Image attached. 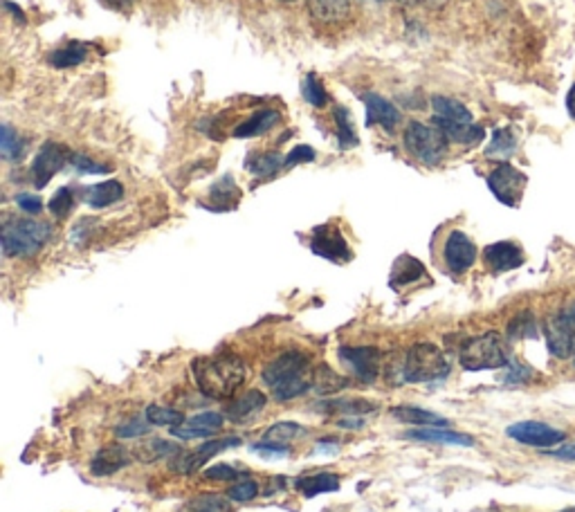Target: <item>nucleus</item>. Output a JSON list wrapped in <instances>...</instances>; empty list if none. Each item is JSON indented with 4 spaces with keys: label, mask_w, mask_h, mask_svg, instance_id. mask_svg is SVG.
I'll return each instance as SVG.
<instances>
[{
    "label": "nucleus",
    "mask_w": 575,
    "mask_h": 512,
    "mask_svg": "<svg viewBox=\"0 0 575 512\" xmlns=\"http://www.w3.org/2000/svg\"><path fill=\"white\" fill-rule=\"evenodd\" d=\"M562 512H575V508H567V510H562Z\"/></svg>",
    "instance_id": "59"
},
{
    "label": "nucleus",
    "mask_w": 575,
    "mask_h": 512,
    "mask_svg": "<svg viewBox=\"0 0 575 512\" xmlns=\"http://www.w3.org/2000/svg\"><path fill=\"white\" fill-rule=\"evenodd\" d=\"M443 261L452 275H463V272H468L477 261L475 241H472L466 232H461V229L450 232L443 247Z\"/></svg>",
    "instance_id": "13"
},
{
    "label": "nucleus",
    "mask_w": 575,
    "mask_h": 512,
    "mask_svg": "<svg viewBox=\"0 0 575 512\" xmlns=\"http://www.w3.org/2000/svg\"><path fill=\"white\" fill-rule=\"evenodd\" d=\"M209 198H211V209L227 211V209H232L234 205H236L238 198H241V191H238V187H236V182L232 180V175H223V178H220L218 182L211 187Z\"/></svg>",
    "instance_id": "29"
},
{
    "label": "nucleus",
    "mask_w": 575,
    "mask_h": 512,
    "mask_svg": "<svg viewBox=\"0 0 575 512\" xmlns=\"http://www.w3.org/2000/svg\"><path fill=\"white\" fill-rule=\"evenodd\" d=\"M122 198L124 187L117 180H106V182L93 184V187H88L84 191V200L88 202L93 209H104V207L115 205V202L122 200Z\"/></svg>",
    "instance_id": "24"
},
{
    "label": "nucleus",
    "mask_w": 575,
    "mask_h": 512,
    "mask_svg": "<svg viewBox=\"0 0 575 512\" xmlns=\"http://www.w3.org/2000/svg\"><path fill=\"white\" fill-rule=\"evenodd\" d=\"M50 238H52V228L43 220L12 219L3 225L5 256H34L43 250Z\"/></svg>",
    "instance_id": "4"
},
{
    "label": "nucleus",
    "mask_w": 575,
    "mask_h": 512,
    "mask_svg": "<svg viewBox=\"0 0 575 512\" xmlns=\"http://www.w3.org/2000/svg\"><path fill=\"white\" fill-rule=\"evenodd\" d=\"M339 450V445L335 442V438H321L320 442H317V451H324V454H335V451Z\"/></svg>",
    "instance_id": "54"
},
{
    "label": "nucleus",
    "mask_w": 575,
    "mask_h": 512,
    "mask_svg": "<svg viewBox=\"0 0 575 512\" xmlns=\"http://www.w3.org/2000/svg\"><path fill=\"white\" fill-rule=\"evenodd\" d=\"M0 151L7 160H18L23 155V142L18 137V133H14V128L9 124L3 126V140H0Z\"/></svg>",
    "instance_id": "44"
},
{
    "label": "nucleus",
    "mask_w": 575,
    "mask_h": 512,
    "mask_svg": "<svg viewBox=\"0 0 575 512\" xmlns=\"http://www.w3.org/2000/svg\"><path fill=\"white\" fill-rule=\"evenodd\" d=\"M311 250L317 256L329 258L333 263H348L353 258V252L348 247V241L344 238L342 229L330 223L315 228L311 238Z\"/></svg>",
    "instance_id": "10"
},
{
    "label": "nucleus",
    "mask_w": 575,
    "mask_h": 512,
    "mask_svg": "<svg viewBox=\"0 0 575 512\" xmlns=\"http://www.w3.org/2000/svg\"><path fill=\"white\" fill-rule=\"evenodd\" d=\"M311 358L301 350H286L264 368V382L282 403L301 398L312 389Z\"/></svg>",
    "instance_id": "2"
},
{
    "label": "nucleus",
    "mask_w": 575,
    "mask_h": 512,
    "mask_svg": "<svg viewBox=\"0 0 575 512\" xmlns=\"http://www.w3.org/2000/svg\"><path fill=\"white\" fill-rule=\"evenodd\" d=\"M505 433H508L513 441L522 442V445L540 447V450H551V447L560 445V442L567 438V433H564L562 429H555L540 421L513 423V425L505 429Z\"/></svg>",
    "instance_id": "9"
},
{
    "label": "nucleus",
    "mask_w": 575,
    "mask_h": 512,
    "mask_svg": "<svg viewBox=\"0 0 575 512\" xmlns=\"http://www.w3.org/2000/svg\"><path fill=\"white\" fill-rule=\"evenodd\" d=\"M320 405L324 414H342V416H365L378 409V405L366 403V400H324Z\"/></svg>",
    "instance_id": "31"
},
{
    "label": "nucleus",
    "mask_w": 575,
    "mask_h": 512,
    "mask_svg": "<svg viewBox=\"0 0 575 512\" xmlns=\"http://www.w3.org/2000/svg\"><path fill=\"white\" fill-rule=\"evenodd\" d=\"M265 403H268V398H265L259 389L247 391V394H243L241 398H236L232 405H229L227 418L229 421L238 423V425H243L247 418L256 416V414L265 407Z\"/></svg>",
    "instance_id": "23"
},
{
    "label": "nucleus",
    "mask_w": 575,
    "mask_h": 512,
    "mask_svg": "<svg viewBox=\"0 0 575 512\" xmlns=\"http://www.w3.org/2000/svg\"><path fill=\"white\" fill-rule=\"evenodd\" d=\"M227 497L234 501V504H247V501L259 497V483L252 481V479H243V481L234 483V486L229 488Z\"/></svg>",
    "instance_id": "43"
},
{
    "label": "nucleus",
    "mask_w": 575,
    "mask_h": 512,
    "mask_svg": "<svg viewBox=\"0 0 575 512\" xmlns=\"http://www.w3.org/2000/svg\"><path fill=\"white\" fill-rule=\"evenodd\" d=\"M450 140L439 126H427L422 122H412L404 128V146L413 158L425 164H439L448 151Z\"/></svg>",
    "instance_id": "6"
},
{
    "label": "nucleus",
    "mask_w": 575,
    "mask_h": 512,
    "mask_svg": "<svg viewBox=\"0 0 575 512\" xmlns=\"http://www.w3.org/2000/svg\"><path fill=\"white\" fill-rule=\"evenodd\" d=\"M315 158H317V154L312 146L299 144V146H294V149L286 155V167L290 169V167H297V164H303V163H312Z\"/></svg>",
    "instance_id": "47"
},
{
    "label": "nucleus",
    "mask_w": 575,
    "mask_h": 512,
    "mask_svg": "<svg viewBox=\"0 0 575 512\" xmlns=\"http://www.w3.org/2000/svg\"><path fill=\"white\" fill-rule=\"evenodd\" d=\"M347 385H348L347 377L338 376L329 364L317 367L315 371H312V389H317L320 394H335V391L347 389Z\"/></svg>",
    "instance_id": "33"
},
{
    "label": "nucleus",
    "mask_w": 575,
    "mask_h": 512,
    "mask_svg": "<svg viewBox=\"0 0 575 512\" xmlns=\"http://www.w3.org/2000/svg\"><path fill=\"white\" fill-rule=\"evenodd\" d=\"M335 124H338V133H339V149L348 151V149H356L360 144L356 135V128H353L351 122V115H348L347 108H335L333 113Z\"/></svg>",
    "instance_id": "38"
},
{
    "label": "nucleus",
    "mask_w": 575,
    "mask_h": 512,
    "mask_svg": "<svg viewBox=\"0 0 575 512\" xmlns=\"http://www.w3.org/2000/svg\"><path fill=\"white\" fill-rule=\"evenodd\" d=\"M178 454H182L181 445H176L173 441H164V438H153V441L146 442L140 450L142 461H158V459H176Z\"/></svg>",
    "instance_id": "37"
},
{
    "label": "nucleus",
    "mask_w": 575,
    "mask_h": 512,
    "mask_svg": "<svg viewBox=\"0 0 575 512\" xmlns=\"http://www.w3.org/2000/svg\"><path fill=\"white\" fill-rule=\"evenodd\" d=\"M425 276V267L418 258L403 255L394 263V272H391V288H403V285H412L413 281Z\"/></svg>",
    "instance_id": "27"
},
{
    "label": "nucleus",
    "mask_w": 575,
    "mask_h": 512,
    "mask_svg": "<svg viewBox=\"0 0 575 512\" xmlns=\"http://www.w3.org/2000/svg\"><path fill=\"white\" fill-rule=\"evenodd\" d=\"M86 57H88V45L84 43H68L66 48H59L54 50L52 54H50V63H52L54 68H75V66H81V63L86 61Z\"/></svg>",
    "instance_id": "32"
},
{
    "label": "nucleus",
    "mask_w": 575,
    "mask_h": 512,
    "mask_svg": "<svg viewBox=\"0 0 575 512\" xmlns=\"http://www.w3.org/2000/svg\"><path fill=\"white\" fill-rule=\"evenodd\" d=\"M567 110H569V115H571V117L575 119V84L569 88V92H567Z\"/></svg>",
    "instance_id": "57"
},
{
    "label": "nucleus",
    "mask_w": 575,
    "mask_h": 512,
    "mask_svg": "<svg viewBox=\"0 0 575 512\" xmlns=\"http://www.w3.org/2000/svg\"><path fill=\"white\" fill-rule=\"evenodd\" d=\"M70 164L75 167L79 173H108L110 167H106V164H97L95 160L86 158V155H70Z\"/></svg>",
    "instance_id": "48"
},
{
    "label": "nucleus",
    "mask_w": 575,
    "mask_h": 512,
    "mask_svg": "<svg viewBox=\"0 0 575 512\" xmlns=\"http://www.w3.org/2000/svg\"><path fill=\"white\" fill-rule=\"evenodd\" d=\"M246 167L250 173L259 175V178H270V175L277 173L279 169L286 167V158H282L279 154H255L250 155Z\"/></svg>",
    "instance_id": "34"
},
{
    "label": "nucleus",
    "mask_w": 575,
    "mask_h": 512,
    "mask_svg": "<svg viewBox=\"0 0 575 512\" xmlns=\"http://www.w3.org/2000/svg\"><path fill=\"white\" fill-rule=\"evenodd\" d=\"M153 427L151 423H144V421H131V423H124V425L117 427V438H126V441H133V438H140V436H146L149 433V429Z\"/></svg>",
    "instance_id": "46"
},
{
    "label": "nucleus",
    "mask_w": 575,
    "mask_h": 512,
    "mask_svg": "<svg viewBox=\"0 0 575 512\" xmlns=\"http://www.w3.org/2000/svg\"><path fill=\"white\" fill-rule=\"evenodd\" d=\"M16 205L21 207L25 214H41V209H43V202H41V198L34 196V193H18Z\"/></svg>",
    "instance_id": "51"
},
{
    "label": "nucleus",
    "mask_w": 575,
    "mask_h": 512,
    "mask_svg": "<svg viewBox=\"0 0 575 512\" xmlns=\"http://www.w3.org/2000/svg\"><path fill=\"white\" fill-rule=\"evenodd\" d=\"M546 346L551 355L560 359L573 358L575 353V333L560 320V315H553L546 321Z\"/></svg>",
    "instance_id": "18"
},
{
    "label": "nucleus",
    "mask_w": 575,
    "mask_h": 512,
    "mask_svg": "<svg viewBox=\"0 0 575 512\" xmlns=\"http://www.w3.org/2000/svg\"><path fill=\"white\" fill-rule=\"evenodd\" d=\"M225 425L223 414L216 412H205L198 414V416L190 418L182 425L172 427V436L181 438V441H193V438H211L220 432Z\"/></svg>",
    "instance_id": "14"
},
{
    "label": "nucleus",
    "mask_w": 575,
    "mask_h": 512,
    "mask_svg": "<svg viewBox=\"0 0 575 512\" xmlns=\"http://www.w3.org/2000/svg\"><path fill=\"white\" fill-rule=\"evenodd\" d=\"M187 512H232V499L216 492L198 495L187 504Z\"/></svg>",
    "instance_id": "35"
},
{
    "label": "nucleus",
    "mask_w": 575,
    "mask_h": 512,
    "mask_svg": "<svg viewBox=\"0 0 575 512\" xmlns=\"http://www.w3.org/2000/svg\"><path fill=\"white\" fill-rule=\"evenodd\" d=\"M431 124L439 126L450 142H457V144H477V142H483V137H486V131L479 124H454L441 117L431 119Z\"/></svg>",
    "instance_id": "22"
},
{
    "label": "nucleus",
    "mask_w": 575,
    "mask_h": 512,
    "mask_svg": "<svg viewBox=\"0 0 575 512\" xmlns=\"http://www.w3.org/2000/svg\"><path fill=\"white\" fill-rule=\"evenodd\" d=\"M198 391L211 400H227L246 382V362L234 353L202 355L191 362Z\"/></svg>",
    "instance_id": "1"
},
{
    "label": "nucleus",
    "mask_w": 575,
    "mask_h": 512,
    "mask_svg": "<svg viewBox=\"0 0 575 512\" xmlns=\"http://www.w3.org/2000/svg\"><path fill=\"white\" fill-rule=\"evenodd\" d=\"M252 451L268 456V459H286V456L290 454V447L264 441V442H256V445H252Z\"/></svg>",
    "instance_id": "49"
},
{
    "label": "nucleus",
    "mask_w": 575,
    "mask_h": 512,
    "mask_svg": "<svg viewBox=\"0 0 575 512\" xmlns=\"http://www.w3.org/2000/svg\"><path fill=\"white\" fill-rule=\"evenodd\" d=\"M241 445V438L238 436H223V438H211V441L202 442L198 450L193 451H182L176 456V461L172 463V468L181 474H193L200 468H205V463L209 459H214L220 451L229 450V447Z\"/></svg>",
    "instance_id": "11"
},
{
    "label": "nucleus",
    "mask_w": 575,
    "mask_h": 512,
    "mask_svg": "<svg viewBox=\"0 0 575 512\" xmlns=\"http://www.w3.org/2000/svg\"><path fill=\"white\" fill-rule=\"evenodd\" d=\"M301 95H303V99H306L311 106H315V108H324L326 99H329V97H326L324 84H321V81L317 79L312 72L311 75H306V79H303Z\"/></svg>",
    "instance_id": "41"
},
{
    "label": "nucleus",
    "mask_w": 575,
    "mask_h": 512,
    "mask_svg": "<svg viewBox=\"0 0 575 512\" xmlns=\"http://www.w3.org/2000/svg\"><path fill=\"white\" fill-rule=\"evenodd\" d=\"M558 315H560V320H562L564 324H567L569 329H571L575 333V302L569 303V306H564L562 311L558 312Z\"/></svg>",
    "instance_id": "53"
},
{
    "label": "nucleus",
    "mask_w": 575,
    "mask_h": 512,
    "mask_svg": "<svg viewBox=\"0 0 575 512\" xmlns=\"http://www.w3.org/2000/svg\"><path fill=\"white\" fill-rule=\"evenodd\" d=\"M431 108H434L436 117L448 119V122L454 124H475L472 119V113L468 110V106H463L461 101L450 99V97H431Z\"/></svg>",
    "instance_id": "28"
},
{
    "label": "nucleus",
    "mask_w": 575,
    "mask_h": 512,
    "mask_svg": "<svg viewBox=\"0 0 575 512\" xmlns=\"http://www.w3.org/2000/svg\"><path fill=\"white\" fill-rule=\"evenodd\" d=\"M311 16L320 23H339L351 14V0H308Z\"/></svg>",
    "instance_id": "25"
},
{
    "label": "nucleus",
    "mask_w": 575,
    "mask_h": 512,
    "mask_svg": "<svg viewBox=\"0 0 575 512\" xmlns=\"http://www.w3.org/2000/svg\"><path fill=\"white\" fill-rule=\"evenodd\" d=\"M68 160H70V154H68L66 146L57 144V142H45L39 149V154H36L34 163H32V184H34L36 189L48 187V182L54 178V173H59Z\"/></svg>",
    "instance_id": "12"
},
{
    "label": "nucleus",
    "mask_w": 575,
    "mask_h": 512,
    "mask_svg": "<svg viewBox=\"0 0 575 512\" xmlns=\"http://www.w3.org/2000/svg\"><path fill=\"white\" fill-rule=\"evenodd\" d=\"M338 427L339 429H362V427H365V421H362V416H356L353 421H351V418H344L342 416L338 421Z\"/></svg>",
    "instance_id": "55"
},
{
    "label": "nucleus",
    "mask_w": 575,
    "mask_h": 512,
    "mask_svg": "<svg viewBox=\"0 0 575 512\" xmlns=\"http://www.w3.org/2000/svg\"><path fill=\"white\" fill-rule=\"evenodd\" d=\"M146 423H151L153 427H178L185 423V416L182 412H176V409L162 407V405H149L144 412Z\"/></svg>",
    "instance_id": "36"
},
{
    "label": "nucleus",
    "mask_w": 575,
    "mask_h": 512,
    "mask_svg": "<svg viewBox=\"0 0 575 512\" xmlns=\"http://www.w3.org/2000/svg\"><path fill=\"white\" fill-rule=\"evenodd\" d=\"M339 359L365 385H374L380 376V349L376 346H339Z\"/></svg>",
    "instance_id": "8"
},
{
    "label": "nucleus",
    "mask_w": 575,
    "mask_h": 512,
    "mask_svg": "<svg viewBox=\"0 0 575 512\" xmlns=\"http://www.w3.org/2000/svg\"><path fill=\"white\" fill-rule=\"evenodd\" d=\"M483 261L492 272H510L524 265V252L517 243L499 241L483 250Z\"/></svg>",
    "instance_id": "15"
},
{
    "label": "nucleus",
    "mask_w": 575,
    "mask_h": 512,
    "mask_svg": "<svg viewBox=\"0 0 575 512\" xmlns=\"http://www.w3.org/2000/svg\"><path fill=\"white\" fill-rule=\"evenodd\" d=\"M282 3H297V0H282Z\"/></svg>",
    "instance_id": "58"
},
{
    "label": "nucleus",
    "mask_w": 575,
    "mask_h": 512,
    "mask_svg": "<svg viewBox=\"0 0 575 512\" xmlns=\"http://www.w3.org/2000/svg\"><path fill=\"white\" fill-rule=\"evenodd\" d=\"M573 364H575V353H573Z\"/></svg>",
    "instance_id": "60"
},
{
    "label": "nucleus",
    "mask_w": 575,
    "mask_h": 512,
    "mask_svg": "<svg viewBox=\"0 0 575 512\" xmlns=\"http://www.w3.org/2000/svg\"><path fill=\"white\" fill-rule=\"evenodd\" d=\"M202 474H205V479H209V481H236L238 477H246V474L238 472L236 468H232V465L227 463L211 465V468H207Z\"/></svg>",
    "instance_id": "45"
},
{
    "label": "nucleus",
    "mask_w": 575,
    "mask_h": 512,
    "mask_svg": "<svg viewBox=\"0 0 575 512\" xmlns=\"http://www.w3.org/2000/svg\"><path fill=\"white\" fill-rule=\"evenodd\" d=\"M299 433H306V429L299 425V423L279 421L264 433V441L265 442H277V445H288V442L294 441Z\"/></svg>",
    "instance_id": "39"
},
{
    "label": "nucleus",
    "mask_w": 575,
    "mask_h": 512,
    "mask_svg": "<svg viewBox=\"0 0 575 512\" xmlns=\"http://www.w3.org/2000/svg\"><path fill=\"white\" fill-rule=\"evenodd\" d=\"M279 122H282V115H279V110H274V108L259 110L255 117H250V119H246L243 124H238V126L234 128V135L236 137H259V135H264V133H268L270 128L277 126Z\"/></svg>",
    "instance_id": "26"
},
{
    "label": "nucleus",
    "mask_w": 575,
    "mask_h": 512,
    "mask_svg": "<svg viewBox=\"0 0 575 512\" xmlns=\"http://www.w3.org/2000/svg\"><path fill=\"white\" fill-rule=\"evenodd\" d=\"M407 441H418V442H441V445H459V447H472L475 445V438L468 436V433L450 432L445 427H421V429H409L404 432Z\"/></svg>",
    "instance_id": "19"
},
{
    "label": "nucleus",
    "mask_w": 575,
    "mask_h": 512,
    "mask_svg": "<svg viewBox=\"0 0 575 512\" xmlns=\"http://www.w3.org/2000/svg\"><path fill=\"white\" fill-rule=\"evenodd\" d=\"M126 465H131V451H126V447L122 445H106L90 461V472L93 477H113L119 470H124Z\"/></svg>",
    "instance_id": "16"
},
{
    "label": "nucleus",
    "mask_w": 575,
    "mask_h": 512,
    "mask_svg": "<svg viewBox=\"0 0 575 512\" xmlns=\"http://www.w3.org/2000/svg\"><path fill=\"white\" fill-rule=\"evenodd\" d=\"M537 335V326H535V317H533L531 311H524L519 315H515L508 324V338L510 340H526V338H535Z\"/></svg>",
    "instance_id": "40"
},
{
    "label": "nucleus",
    "mask_w": 575,
    "mask_h": 512,
    "mask_svg": "<svg viewBox=\"0 0 575 512\" xmlns=\"http://www.w3.org/2000/svg\"><path fill=\"white\" fill-rule=\"evenodd\" d=\"M544 454L558 461H575V441L564 442V445L555 447V450H544Z\"/></svg>",
    "instance_id": "52"
},
{
    "label": "nucleus",
    "mask_w": 575,
    "mask_h": 512,
    "mask_svg": "<svg viewBox=\"0 0 575 512\" xmlns=\"http://www.w3.org/2000/svg\"><path fill=\"white\" fill-rule=\"evenodd\" d=\"M104 3L108 5V7L117 9V12H128V9H131L133 5L137 3V0H104Z\"/></svg>",
    "instance_id": "56"
},
{
    "label": "nucleus",
    "mask_w": 575,
    "mask_h": 512,
    "mask_svg": "<svg viewBox=\"0 0 575 512\" xmlns=\"http://www.w3.org/2000/svg\"><path fill=\"white\" fill-rule=\"evenodd\" d=\"M75 209V191L70 187H61L50 200V211L54 219H66Z\"/></svg>",
    "instance_id": "42"
},
{
    "label": "nucleus",
    "mask_w": 575,
    "mask_h": 512,
    "mask_svg": "<svg viewBox=\"0 0 575 512\" xmlns=\"http://www.w3.org/2000/svg\"><path fill=\"white\" fill-rule=\"evenodd\" d=\"M362 99H365L366 106V122L378 124L386 133H394L400 119H403L400 117V110L389 99L376 95V92H366V95H362Z\"/></svg>",
    "instance_id": "17"
},
{
    "label": "nucleus",
    "mask_w": 575,
    "mask_h": 512,
    "mask_svg": "<svg viewBox=\"0 0 575 512\" xmlns=\"http://www.w3.org/2000/svg\"><path fill=\"white\" fill-rule=\"evenodd\" d=\"M526 184V173H522L510 163H499L487 175V187H490L492 196L504 202L505 207H517L522 202Z\"/></svg>",
    "instance_id": "7"
},
{
    "label": "nucleus",
    "mask_w": 575,
    "mask_h": 512,
    "mask_svg": "<svg viewBox=\"0 0 575 512\" xmlns=\"http://www.w3.org/2000/svg\"><path fill=\"white\" fill-rule=\"evenodd\" d=\"M391 416L403 425H416V427H448V421L443 416L427 409L413 407V405H400V407L391 409Z\"/></svg>",
    "instance_id": "21"
},
{
    "label": "nucleus",
    "mask_w": 575,
    "mask_h": 512,
    "mask_svg": "<svg viewBox=\"0 0 575 512\" xmlns=\"http://www.w3.org/2000/svg\"><path fill=\"white\" fill-rule=\"evenodd\" d=\"M459 359L466 371H495V368H504L510 364L504 340L495 330L468 340L461 346Z\"/></svg>",
    "instance_id": "5"
},
{
    "label": "nucleus",
    "mask_w": 575,
    "mask_h": 512,
    "mask_svg": "<svg viewBox=\"0 0 575 512\" xmlns=\"http://www.w3.org/2000/svg\"><path fill=\"white\" fill-rule=\"evenodd\" d=\"M515 151H517V137H515V133L510 128H496L486 149V158L505 163Z\"/></svg>",
    "instance_id": "30"
},
{
    "label": "nucleus",
    "mask_w": 575,
    "mask_h": 512,
    "mask_svg": "<svg viewBox=\"0 0 575 512\" xmlns=\"http://www.w3.org/2000/svg\"><path fill=\"white\" fill-rule=\"evenodd\" d=\"M450 368H452V364H450L448 355L436 344L422 341V344L412 346L407 350L398 371L403 376V382L418 385V382L445 380L450 376Z\"/></svg>",
    "instance_id": "3"
},
{
    "label": "nucleus",
    "mask_w": 575,
    "mask_h": 512,
    "mask_svg": "<svg viewBox=\"0 0 575 512\" xmlns=\"http://www.w3.org/2000/svg\"><path fill=\"white\" fill-rule=\"evenodd\" d=\"M342 481H339L338 474L333 472H317V474H301V477L294 479V488L299 490V495L312 499L317 495H329V492H338Z\"/></svg>",
    "instance_id": "20"
},
{
    "label": "nucleus",
    "mask_w": 575,
    "mask_h": 512,
    "mask_svg": "<svg viewBox=\"0 0 575 512\" xmlns=\"http://www.w3.org/2000/svg\"><path fill=\"white\" fill-rule=\"evenodd\" d=\"M533 371L528 367H519V364H508V373H505L504 382L505 385H522V382L531 380Z\"/></svg>",
    "instance_id": "50"
}]
</instances>
